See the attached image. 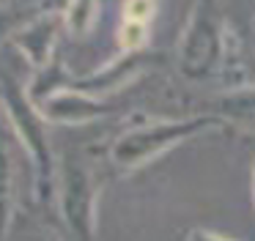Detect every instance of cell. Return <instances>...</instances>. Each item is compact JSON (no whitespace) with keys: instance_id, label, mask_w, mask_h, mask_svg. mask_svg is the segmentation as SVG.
Wrapping results in <instances>:
<instances>
[{"instance_id":"obj_1","label":"cell","mask_w":255,"mask_h":241,"mask_svg":"<svg viewBox=\"0 0 255 241\" xmlns=\"http://www.w3.org/2000/svg\"><path fill=\"white\" fill-rule=\"evenodd\" d=\"M233 33L225 22L220 0H195L192 14L178 44V71L192 82L211 80L214 74H231Z\"/></svg>"},{"instance_id":"obj_2","label":"cell","mask_w":255,"mask_h":241,"mask_svg":"<svg viewBox=\"0 0 255 241\" xmlns=\"http://www.w3.org/2000/svg\"><path fill=\"white\" fill-rule=\"evenodd\" d=\"M209 126H217L214 115H198V118H184V120H148V123L132 126L113 145V164L121 173H132L140 164L159 156L162 151L178 145L187 137L198 134Z\"/></svg>"},{"instance_id":"obj_3","label":"cell","mask_w":255,"mask_h":241,"mask_svg":"<svg viewBox=\"0 0 255 241\" xmlns=\"http://www.w3.org/2000/svg\"><path fill=\"white\" fill-rule=\"evenodd\" d=\"M3 99H6V110H8V115H11L14 126H17L19 137H22V142L28 145L30 156H33L36 167H39L41 197H47L50 195V178H52V156H50V145H47L44 126H41L39 115H36L30 96L14 80H6V85H3Z\"/></svg>"},{"instance_id":"obj_4","label":"cell","mask_w":255,"mask_h":241,"mask_svg":"<svg viewBox=\"0 0 255 241\" xmlns=\"http://www.w3.org/2000/svg\"><path fill=\"white\" fill-rule=\"evenodd\" d=\"M94 197L96 189L91 184L88 173L72 159L63 164V181H61V200H63V217L69 228L74 230L77 241L94 239Z\"/></svg>"},{"instance_id":"obj_5","label":"cell","mask_w":255,"mask_h":241,"mask_svg":"<svg viewBox=\"0 0 255 241\" xmlns=\"http://www.w3.org/2000/svg\"><path fill=\"white\" fill-rule=\"evenodd\" d=\"M41 113L50 120H63V123H80V120H91L96 115L110 113L107 104H99L96 99L85 96L77 91H58L44 96L41 102Z\"/></svg>"},{"instance_id":"obj_6","label":"cell","mask_w":255,"mask_h":241,"mask_svg":"<svg viewBox=\"0 0 255 241\" xmlns=\"http://www.w3.org/2000/svg\"><path fill=\"white\" fill-rule=\"evenodd\" d=\"M61 14H47L41 19H36L33 25H28L25 30L17 33V44L36 66H44L47 60H52V47H55V36L61 30Z\"/></svg>"},{"instance_id":"obj_7","label":"cell","mask_w":255,"mask_h":241,"mask_svg":"<svg viewBox=\"0 0 255 241\" xmlns=\"http://www.w3.org/2000/svg\"><path fill=\"white\" fill-rule=\"evenodd\" d=\"M217 110H220V115H225L228 120L239 123L242 129L255 131V88L233 91L228 96L217 99Z\"/></svg>"},{"instance_id":"obj_8","label":"cell","mask_w":255,"mask_h":241,"mask_svg":"<svg viewBox=\"0 0 255 241\" xmlns=\"http://www.w3.org/2000/svg\"><path fill=\"white\" fill-rule=\"evenodd\" d=\"M96 8H99V0H69L63 22H66V27L74 36H85L94 27Z\"/></svg>"},{"instance_id":"obj_9","label":"cell","mask_w":255,"mask_h":241,"mask_svg":"<svg viewBox=\"0 0 255 241\" xmlns=\"http://www.w3.org/2000/svg\"><path fill=\"white\" fill-rule=\"evenodd\" d=\"M8 195H11V159H8L6 142L0 134V241L8 225Z\"/></svg>"},{"instance_id":"obj_10","label":"cell","mask_w":255,"mask_h":241,"mask_svg":"<svg viewBox=\"0 0 255 241\" xmlns=\"http://www.w3.org/2000/svg\"><path fill=\"white\" fill-rule=\"evenodd\" d=\"M148 38V25L143 22H132V19H124L121 22V30H118V44L127 55H134L140 52V47L145 44Z\"/></svg>"},{"instance_id":"obj_11","label":"cell","mask_w":255,"mask_h":241,"mask_svg":"<svg viewBox=\"0 0 255 241\" xmlns=\"http://www.w3.org/2000/svg\"><path fill=\"white\" fill-rule=\"evenodd\" d=\"M156 8H159V0H124V19L148 25L154 19Z\"/></svg>"},{"instance_id":"obj_12","label":"cell","mask_w":255,"mask_h":241,"mask_svg":"<svg viewBox=\"0 0 255 241\" xmlns=\"http://www.w3.org/2000/svg\"><path fill=\"white\" fill-rule=\"evenodd\" d=\"M187 241H231V239H225V236H220V233H209V230L195 228V230H189Z\"/></svg>"},{"instance_id":"obj_13","label":"cell","mask_w":255,"mask_h":241,"mask_svg":"<svg viewBox=\"0 0 255 241\" xmlns=\"http://www.w3.org/2000/svg\"><path fill=\"white\" fill-rule=\"evenodd\" d=\"M253 195H255V162H253Z\"/></svg>"},{"instance_id":"obj_14","label":"cell","mask_w":255,"mask_h":241,"mask_svg":"<svg viewBox=\"0 0 255 241\" xmlns=\"http://www.w3.org/2000/svg\"><path fill=\"white\" fill-rule=\"evenodd\" d=\"M253 14H255V11H253Z\"/></svg>"}]
</instances>
